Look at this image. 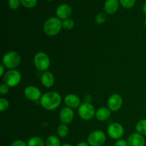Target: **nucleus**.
<instances>
[{"mask_svg": "<svg viewBox=\"0 0 146 146\" xmlns=\"http://www.w3.org/2000/svg\"><path fill=\"white\" fill-rule=\"evenodd\" d=\"M24 96L28 100L31 101H36L41 99V92L40 89L34 86H29L26 87L24 91Z\"/></svg>", "mask_w": 146, "mask_h": 146, "instance_id": "nucleus-10", "label": "nucleus"}, {"mask_svg": "<svg viewBox=\"0 0 146 146\" xmlns=\"http://www.w3.org/2000/svg\"><path fill=\"white\" fill-rule=\"evenodd\" d=\"M107 19V16L105 13L101 12L97 14L95 17V21L97 24H103L106 22Z\"/></svg>", "mask_w": 146, "mask_h": 146, "instance_id": "nucleus-25", "label": "nucleus"}, {"mask_svg": "<svg viewBox=\"0 0 146 146\" xmlns=\"http://www.w3.org/2000/svg\"><path fill=\"white\" fill-rule=\"evenodd\" d=\"M72 14V8L67 4H62L57 7L56 15L59 19L65 20L71 17Z\"/></svg>", "mask_w": 146, "mask_h": 146, "instance_id": "nucleus-11", "label": "nucleus"}, {"mask_svg": "<svg viewBox=\"0 0 146 146\" xmlns=\"http://www.w3.org/2000/svg\"><path fill=\"white\" fill-rule=\"evenodd\" d=\"M11 146H27V143H25L22 140H16L13 141Z\"/></svg>", "mask_w": 146, "mask_h": 146, "instance_id": "nucleus-29", "label": "nucleus"}, {"mask_svg": "<svg viewBox=\"0 0 146 146\" xmlns=\"http://www.w3.org/2000/svg\"><path fill=\"white\" fill-rule=\"evenodd\" d=\"M21 4V0H9L8 5L9 7L11 10H17L19 8Z\"/></svg>", "mask_w": 146, "mask_h": 146, "instance_id": "nucleus-26", "label": "nucleus"}, {"mask_svg": "<svg viewBox=\"0 0 146 146\" xmlns=\"http://www.w3.org/2000/svg\"><path fill=\"white\" fill-rule=\"evenodd\" d=\"M64 103L67 107L72 109L78 108L81 106V99L76 94H68L64 98Z\"/></svg>", "mask_w": 146, "mask_h": 146, "instance_id": "nucleus-13", "label": "nucleus"}, {"mask_svg": "<svg viewBox=\"0 0 146 146\" xmlns=\"http://www.w3.org/2000/svg\"><path fill=\"white\" fill-rule=\"evenodd\" d=\"M96 111L94 106L88 102L81 104L78 108V115L84 121H90L92 119L94 116H96Z\"/></svg>", "mask_w": 146, "mask_h": 146, "instance_id": "nucleus-5", "label": "nucleus"}, {"mask_svg": "<svg viewBox=\"0 0 146 146\" xmlns=\"http://www.w3.org/2000/svg\"><path fill=\"white\" fill-rule=\"evenodd\" d=\"M34 64L37 70L45 72L51 65L50 58L46 53L38 52L34 58Z\"/></svg>", "mask_w": 146, "mask_h": 146, "instance_id": "nucleus-4", "label": "nucleus"}, {"mask_svg": "<svg viewBox=\"0 0 146 146\" xmlns=\"http://www.w3.org/2000/svg\"><path fill=\"white\" fill-rule=\"evenodd\" d=\"M119 0H106L104 3V9L109 15L114 14L119 8Z\"/></svg>", "mask_w": 146, "mask_h": 146, "instance_id": "nucleus-15", "label": "nucleus"}, {"mask_svg": "<svg viewBox=\"0 0 146 146\" xmlns=\"http://www.w3.org/2000/svg\"><path fill=\"white\" fill-rule=\"evenodd\" d=\"M61 146H72V145H70V144H68V143H65V144H63V145H61Z\"/></svg>", "mask_w": 146, "mask_h": 146, "instance_id": "nucleus-34", "label": "nucleus"}, {"mask_svg": "<svg viewBox=\"0 0 146 146\" xmlns=\"http://www.w3.org/2000/svg\"><path fill=\"white\" fill-rule=\"evenodd\" d=\"M5 68H6V67L4 66V65H3L2 64H1V65H0V76L1 77H3L4 76V74H6L5 73Z\"/></svg>", "mask_w": 146, "mask_h": 146, "instance_id": "nucleus-31", "label": "nucleus"}, {"mask_svg": "<svg viewBox=\"0 0 146 146\" xmlns=\"http://www.w3.org/2000/svg\"><path fill=\"white\" fill-rule=\"evenodd\" d=\"M9 106V103L6 98H0V111L1 112H4V111L8 109Z\"/></svg>", "mask_w": 146, "mask_h": 146, "instance_id": "nucleus-27", "label": "nucleus"}, {"mask_svg": "<svg viewBox=\"0 0 146 146\" xmlns=\"http://www.w3.org/2000/svg\"><path fill=\"white\" fill-rule=\"evenodd\" d=\"M27 146H46V142L40 137L34 136L27 141Z\"/></svg>", "mask_w": 146, "mask_h": 146, "instance_id": "nucleus-18", "label": "nucleus"}, {"mask_svg": "<svg viewBox=\"0 0 146 146\" xmlns=\"http://www.w3.org/2000/svg\"><path fill=\"white\" fill-rule=\"evenodd\" d=\"M145 28H146V19H145Z\"/></svg>", "mask_w": 146, "mask_h": 146, "instance_id": "nucleus-35", "label": "nucleus"}, {"mask_svg": "<svg viewBox=\"0 0 146 146\" xmlns=\"http://www.w3.org/2000/svg\"><path fill=\"white\" fill-rule=\"evenodd\" d=\"M44 31L49 36H54L60 33L62 29V21L58 17H51L44 24Z\"/></svg>", "mask_w": 146, "mask_h": 146, "instance_id": "nucleus-2", "label": "nucleus"}, {"mask_svg": "<svg viewBox=\"0 0 146 146\" xmlns=\"http://www.w3.org/2000/svg\"><path fill=\"white\" fill-rule=\"evenodd\" d=\"M128 146H145V140L143 135L135 133L128 137Z\"/></svg>", "mask_w": 146, "mask_h": 146, "instance_id": "nucleus-14", "label": "nucleus"}, {"mask_svg": "<svg viewBox=\"0 0 146 146\" xmlns=\"http://www.w3.org/2000/svg\"><path fill=\"white\" fill-rule=\"evenodd\" d=\"M21 63V56L14 51H10L6 53L2 58V64L6 68L11 70L15 69Z\"/></svg>", "mask_w": 146, "mask_h": 146, "instance_id": "nucleus-3", "label": "nucleus"}, {"mask_svg": "<svg viewBox=\"0 0 146 146\" xmlns=\"http://www.w3.org/2000/svg\"><path fill=\"white\" fill-rule=\"evenodd\" d=\"M143 11L144 12V14H146V1L144 2L143 5Z\"/></svg>", "mask_w": 146, "mask_h": 146, "instance_id": "nucleus-33", "label": "nucleus"}, {"mask_svg": "<svg viewBox=\"0 0 146 146\" xmlns=\"http://www.w3.org/2000/svg\"><path fill=\"white\" fill-rule=\"evenodd\" d=\"M21 4L27 9H32L36 6L37 0H21Z\"/></svg>", "mask_w": 146, "mask_h": 146, "instance_id": "nucleus-23", "label": "nucleus"}, {"mask_svg": "<svg viewBox=\"0 0 146 146\" xmlns=\"http://www.w3.org/2000/svg\"><path fill=\"white\" fill-rule=\"evenodd\" d=\"M106 141V136L103 131L100 130L94 131L88 137V143L90 146H102Z\"/></svg>", "mask_w": 146, "mask_h": 146, "instance_id": "nucleus-7", "label": "nucleus"}, {"mask_svg": "<svg viewBox=\"0 0 146 146\" xmlns=\"http://www.w3.org/2000/svg\"><path fill=\"white\" fill-rule=\"evenodd\" d=\"M41 82L45 88H51L55 83L54 76L50 71H46L45 72H43L41 76Z\"/></svg>", "mask_w": 146, "mask_h": 146, "instance_id": "nucleus-16", "label": "nucleus"}, {"mask_svg": "<svg viewBox=\"0 0 146 146\" xmlns=\"http://www.w3.org/2000/svg\"><path fill=\"white\" fill-rule=\"evenodd\" d=\"M76 146H90L89 144H88V143H86V142H80L79 143H78L76 145Z\"/></svg>", "mask_w": 146, "mask_h": 146, "instance_id": "nucleus-32", "label": "nucleus"}, {"mask_svg": "<svg viewBox=\"0 0 146 146\" xmlns=\"http://www.w3.org/2000/svg\"><path fill=\"white\" fill-rule=\"evenodd\" d=\"M74 26H75V23L72 19L68 18L62 21V28L64 29L67 30V31L72 29Z\"/></svg>", "mask_w": 146, "mask_h": 146, "instance_id": "nucleus-22", "label": "nucleus"}, {"mask_svg": "<svg viewBox=\"0 0 146 146\" xmlns=\"http://www.w3.org/2000/svg\"><path fill=\"white\" fill-rule=\"evenodd\" d=\"M69 132V128L66 124L61 123L57 128V134L61 138H65Z\"/></svg>", "mask_w": 146, "mask_h": 146, "instance_id": "nucleus-21", "label": "nucleus"}, {"mask_svg": "<svg viewBox=\"0 0 146 146\" xmlns=\"http://www.w3.org/2000/svg\"><path fill=\"white\" fill-rule=\"evenodd\" d=\"M47 1H53V0H47Z\"/></svg>", "mask_w": 146, "mask_h": 146, "instance_id": "nucleus-36", "label": "nucleus"}, {"mask_svg": "<svg viewBox=\"0 0 146 146\" xmlns=\"http://www.w3.org/2000/svg\"><path fill=\"white\" fill-rule=\"evenodd\" d=\"M59 118L62 123L66 125L72 122L74 118V112L72 108L67 106L63 108L60 111Z\"/></svg>", "mask_w": 146, "mask_h": 146, "instance_id": "nucleus-12", "label": "nucleus"}, {"mask_svg": "<svg viewBox=\"0 0 146 146\" xmlns=\"http://www.w3.org/2000/svg\"><path fill=\"white\" fill-rule=\"evenodd\" d=\"M108 134L109 137L114 140H119L124 134V128L118 123H113L108 127Z\"/></svg>", "mask_w": 146, "mask_h": 146, "instance_id": "nucleus-8", "label": "nucleus"}, {"mask_svg": "<svg viewBox=\"0 0 146 146\" xmlns=\"http://www.w3.org/2000/svg\"><path fill=\"white\" fill-rule=\"evenodd\" d=\"M111 110L106 107H100L96 112V117L100 121H105L111 116Z\"/></svg>", "mask_w": 146, "mask_h": 146, "instance_id": "nucleus-17", "label": "nucleus"}, {"mask_svg": "<svg viewBox=\"0 0 146 146\" xmlns=\"http://www.w3.org/2000/svg\"><path fill=\"white\" fill-rule=\"evenodd\" d=\"M46 146H61V141L56 135H49L46 140Z\"/></svg>", "mask_w": 146, "mask_h": 146, "instance_id": "nucleus-20", "label": "nucleus"}, {"mask_svg": "<svg viewBox=\"0 0 146 146\" xmlns=\"http://www.w3.org/2000/svg\"><path fill=\"white\" fill-rule=\"evenodd\" d=\"M4 84L9 87H15L20 84L21 81V74L16 69H11L6 72L3 76Z\"/></svg>", "mask_w": 146, "mask_h": 146, "instance_id": "nucleus-6", "label": "nucleus"}, {"mask_svg": "<svg viewBox=\"0 0 146 146\" xmlns=\"http://www.w3.org/2000/svg\"><path fill=\"white\" fill-rule=\"evenodd\" d=\"M9 88L10 87L6 84H2L1 85V86H0V94L1 95H6V94H7L9 91Z\"/></svg>", "mask_w": 146, "mask_h": 146, "instance_id": "nucleus-28", "label": "nucleus"}, {"mask_svg": "<svg viewBox=\"0 0 146 146\" xmlns=\"http://www.w3.org/2000/svg\"><path fill=\"white\" fill-rule=\"evenodd\" d=\"M135 130L138 133L142 135H146V118L141 120L137 123Z\"/></svg>", "mask_w": 146, "mask_h": 146, "instance_id": "nucleus-19", "label": "nucleus"}, {"mask_svg": "<svg viewBox=\"0 0 146 146\" xmlns=\"http://www.w3.org/2000/svg\"><path fill=\"white\" fill-rule=\"evenodd\" d=\"M113 146H128V141L123 139H119L115 143Z\"/></svg>", "mask_w": 146, "mask_h": 146, "instance_id": "nucleus-30", "label": "nucleus"}, {"mask_svg": "<svg viewBox=\"0 0 146 146\" xmlns=\"http://www.w3.org/2000/svg\"><path fill=\"white\" fill-rule=\"evenodd\" d=\"M108 108L111 111H118L121 108L123 105V98L118 94H112L107 101Z\"/></svg>", "mask_w": 146, "mask_h": 146, "instance_id": "nucleus-9", "label": "nucleus"}, {"mask_svg": "<svg viewBox=\"0 0 146 146\" xmlns=\"http://www.w3.org/2000/svg\"><path fill=\"white\" fill-rule=\"evenodd\" d=\"M136 0H119L120 4L123 8L131 9L135 5Z\"/></svg>", "mask_w": 146, "mask_h": 146, "instance_id": "nucleus-24", "label": "nucleus"}, {"mask_svg": "<svg viewBox=\"0 0 146 146\" xmlns=\"http://www.w3.org/2000/svg\"><path fill=\"white\" fill-rule=\"evenodd\" d=\"M61 96L56 91H49L43 94L40 99V104L44 109L54 111L56 109L61 103Z\"/></svg>", "mask_w": 146, "mask_h": 146, "instance_id": "nucleus-1", "label": "nucleus"}]
</instances>
